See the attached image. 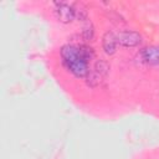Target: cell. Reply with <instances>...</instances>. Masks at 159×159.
I'll return each instance as SVG.
<instances>
[{
	"label": "cell",
	"mask_w": 159,
	"mask_h": 159,
	"mask_svg": "<svg viewBox=\"0 0 159 159\" xmlns=\"http://www.w3.org/2000/svg\"><path fill=\"white\" fill-rule=\"evenodd\" d=\"M61 57L63 61V65L68 68V71L78 77V78H86L88 73V58L83 55L81 48L78 46L73 45H65L61 48Z\"/></svg>",
	"instance_id": "6da1fadb"
},
{
	"label": "cell",
	"mask_w": 159,
	"mask_h": 159,
	"mask_svg": "<svg viewBox=\"0 0 159 159\" xmlns=\"http://www.w3.org/2000/svg\"><path fill=\"white\" fill-rule=\"evenodd\" d=\"M117 42L123 47H137L142 43V36L137 31L123 30L117 34Z\"/></svg>",
	"instance_id": "7a4b0ae2"
},
{
	"label": "cell",
	"mask_w": 159,
	"mask_h": 159,
	"mask_svg": "<svg viewBox=\"0 0 159 159\" xmlns=\"http://www.w3.org/2000/svg\"><path fill=\"white\" fill-rule=\"evenodd\" d=\"M56 16L63 24H70L76 19L75 7L67 2H57L56 4Z\"/></svg>",
	"instance_id": "3957f363"
},
{
	"label": "cell",
	"mask_w": 159,
	"mask_h": 159,
	"mask_svg": "<svg viewBox=\"0 0 159 159\" xmlns=\"http://www.w3.org/2000/svg\"><path fill=\"white\" fill-rule=\"evenodd\" d=\"M138 57L140 58L142 62L150 65V66H157L159 65V46H150L143 48Z\"/></svg>",
	"instance_id": "277c9868"
},
{
	"label": "cell",
	"mask_w": 159,
	"mask_h": 159,
	"mask_svg": "<svg viewBox=\"0 0 159 159\" xmlns=\"http://www.w3.org/2000/svg\"><path fill=\"white\" fill-rule=\"evenodd\" d=\"M117 35L112 31H107L102 37V47L107 55H114L117 51Z\"/></svg>",
	"instance_id": "5b68a950"
},
{
	"label": "cell",
	"mask_w": 159,
	"mask_h": 159,
	"mask_svg": "<svg viewBox=\"0 0 159 159\" xmlns=\"http://www.w3.org/2000/svg\"><path fill=\"white\" fill-rule=\"evenodd\" d=\"M93 68H94L97 72H99V73L106 78L107 75H108V72H109V63H108L107 61H104V60H98V61H96V63L93 65Z\"/></svg>",
	"instance_id": "8992f818"
},
{
	"label": "cell",
	"mask_w": 159,
	"mask_h": 159,
	"mask_svg": "<svg viewBox=\"0 0 159 159\" xmlns=\"http://www.w3.org/2000/svg\"><path fill=\"white\" fill-rule=\"evenodd\" d=\"M82 37L86 41H92L93 40V37H94V27H93V25H92L91 21L83 27V30H82Z\"/></svg>",
	"instance_id": "52a82bcc"
},
{
	"label": "cell",
	"mask_w": 159,
	"mask_h": 159,
	"mask_svg": "<svg viewBox=\"0 0 159 159\" xmlns=\"http://www.w3.org/2000/svg\"><path fill=\"white\" fill-rule=\"evenodd\" d=\"M75 11H76V17H77L78 20H81V21L87 20L88 14H87V10H86L84 7H82V6H80V7H75Z\"/></svg>",
	"instance_id": "ba28073f"
}]
</instances>
